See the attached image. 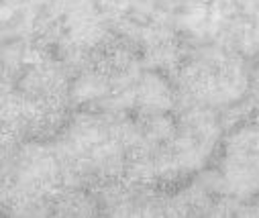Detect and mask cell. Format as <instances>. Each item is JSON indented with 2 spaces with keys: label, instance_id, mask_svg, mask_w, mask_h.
Segmentation results:
<instances>
[]
</instances>
